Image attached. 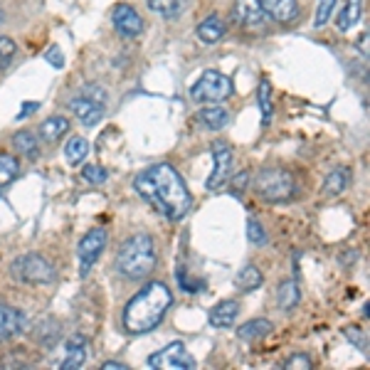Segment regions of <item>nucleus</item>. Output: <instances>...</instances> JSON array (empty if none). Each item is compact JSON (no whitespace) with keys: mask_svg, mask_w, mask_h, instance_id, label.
Wrapping results in <instances>:
<instances>
[{"mask_svg":"<svg viewBox=\"0 0 370 370\" xmlns=\"http://www.w3.org/2000/svg\"><path fill=\"white\" fill-rule=\"evenodd\" d=\"M173 304V294L163 282H151L124 309V328L129 333H146L163 321Z\"/></svg>","mask_w":370,"mask_h":370,"instance_id":"obj_2","label":"nucleus"},{"mask_svg":"<svg viewBox=\"0 0 370 370\" xmlns=\"http://www.w3.org/2000/svg\"><path fill=\"white\" fill-rule=\"evenodd\" d=\"M360 15H363V0H346L336 17V28L341 33H348L351 28H355L360 22Z\"/></svg>","mask_w":370,"mask_h":370,"instance_id":"obj_18","label":"nucleus"},{"mask_svg":"<svg viewBox=\"0 0 370 370\" xmlns=\"http://www.w3.org/2000/svg\"><path fill=\"white\" fill-rule=\"evenodd\" d=\"M15 52H17L15 40L8 38V35H0V72H6L10 67V62L15 60Z\"/></svg>","mask_w":370,"mask_h":370,"instance_id":"obj_31","label":"nucleus"},{"mask_svg":"<svg viewBox=\"0 0 370 370\" xmlns=\"http://www.w3.org/2000/svg\"><path fill=\"white\" fill-rule=\"evenodd\" d=\"M102 368H104V370H126L129 365H126V363H119V360H104Z\"/></svg>","mask_w":370,"mask_h":370,"instance_id":"obj_42","label":"nucleus"},{"mask_svg":"<svg viewBox=\"0 0 370 370\" xmlns=\"http://www.w3.org/2000/svg\"><path fill=\"white\" fill-rule=\"evenodd\" d=\"M0 22H3V10H0Z\"/></svg>","mask_w":370,"mask_h":370,"instance_id":"obj_43","label":"nucleus"},{"mask_svg":"<svg viewBox=\"0 0 370 370\" xmlns=\"http://www.w3.org/2000/svg\"><path fill=\"white\" fill-rule=\"evenodd\" d=\"M232 15L247 30H262L267 25V13L262 8V0H234Z\"/></svg>","mask_w":370,"mask_h":370,"instance_id":"obj_10","label":"nucleus"},{"mask_svg":"<svg viewBox=\"0 0 370 370\" xmlns=\"http://www.w3.org/2000/svg\"><path fill=\"white\" fill-rule=\"evenodd\" d=\"M336 3L338 0H319V6H316V17H314V28L321 30L323 25H328L333 10H336Z\"/></svg>","mask_w":370,"mask_h":370,"instance_id":"obj_32","label":"nucleus"},{"mask_svg":"<svg viewBox=\"0 0 370 370\" xmlns=\"http://www.w3.org/2000/svg\"><path fill=\"white\" fill-rule=\"evenodd\" d=\"M45 60H47L52 67H57V70H60V67H65V52H62L57 45H52V47L45 52Z\"/></svg>","mask_w":370,"mask_h":370,"instance_id":"obj_39","label":"nucleus"},{"mask_svg":"<svg viewBox=\"0 0 370 370\" xmlns=\"http://www.w3.org/2000/svg\"><path fill=\"white\" fill-rule=\"evenodd\" d=\"M38 109H40V104H38V102H25V104H22L20 114H17V119H25V116L35 114V111H38Z\"/></svg>","mask_w":370,"mask_h":370,"instance_id":"obj_41","label":"nucleus"},{"mask_svg":"<svg viewBox=\"0 0 370 370\" xmlns=\"http://www.w3.org/2000/svg\"><path fill=\"white\" fill-rule=\"evenodd\" d=\"M198 119L202 121V126L210 131H220L225 129V126L230 124V111L225 109V106H202L200 111H198Z\"/></svg>","mask_w":370,"mask_h":370,"instance_id":"obj_21","label":"nucleus"},{"mask_svg":"<svg viewBox=\"0 0 370 370\" xmlns=\"http://www.w3.org/2000/svg\"><path fill=\"white\" fill-rule=\"evenodd\" d=\"M156 15H161L163 20H175L183 13V0H146Z\"/></svg>","mask_w":370,"mask_h":370,"instance_id":"obj_26","label":"nucleus"},{"mask_svg":"<svg viewBox=\"0 0 370 370\" xmlns=\"http://www.w3.org/2000/svg\"><path fill=\"white\" fill-rule=\"evenodd\" d=\"M299 299H301V291H299V282H296V279H287V282L279 284V289H277L279 309H284V311L296 309Z\"/></svg>","mask_w":370,"mask_h":370,"instance_id":"obj_23","label":"nucleus"},{"mask_svg":"<svg viewBox=\"0 0 370 370\" xmlns=\"http://www.w3.org/2000/svg\"><path fill=\"white\" fill-rule=\"evenodd\" d=\"M255 193L267 202H287L296 195V180L284 168H264L255 178Z\"/></svg>","mask_w":370,"mask_h":370,"instance_id":"obj_4","label":"nucleus"},{"mask_svg":"<svg viewBox=\"0 0 370 370\" xmlns=\"http://www.w3.org/2000/svg\"><path fill=\"white\" fill-rule=\"evenodd\" d=\"M284 368H287V370H309V368H314V363H311L309 355H304V353H294V355H291V358L284 360Z\"/></svg>","mask_w":370,"mask_h":370,"instance_id":"obj_36","label":"nucleus"},{"mask_svg":"<svg viewBox=\"0 0 370 370\" xmlns=\"http://www.w3.org/2000/svg\"><path fill=\"white\" fill-rule=\"evenodd\" d=\"M134 188L156 213L168 218L170 223H178L191 213V191L170 163H156L151 168L141 170L134 180Z\"/></svg>","mask_w":370,"mask_h":370,"instance_id":"obj_1","label":"nucleus"},{"mask_svg":"<svg viewBox=\"0 0 370 370\" xmlns=\"http://www.w3.org/2000/svg\"><path fill=\"white\" fill-rule=\"evenodd\" d=\"M13 146H15V151H20L22 156H28V158L40 156V143L33 131H17L15 136H13Z\"/></svg>","mask_w":370,"mask_h":370,"instance_id":"obj_24","label":"nucleus"},{"mask_svg":"<svg viewBox=\"0 0 370 370\" xmlns=\"http://www.w3.org/2000/svg\"><path fill=\"white\" fill-rule=\"evenodd\" d=\"M17 173H20V163H17V158L10 156V153H0V185L10 183Z\"/></svg>","mask_w":370,"mask_h":370,"instance_id":"obj_30","label":"nucleus"},{"mask_svg":"<svg viewBox=\"0 0 370 370\" xmlns=\"http://www.w3.org/2000/svg\"><path fill=\"white\" fill-rule=\"evenodd\" d=\"M247 237H250V242L257 247L267 245V232H264V227H262L259 220H255V218L247 220Z\"/></svg>","mask_w":370,"mask_h":370,"instance_id":"obj_33","label":"nucleus"},{"mask_svg":"<svg viewBox=\"0 0 370 370\" xmlns=\"http://www.w3.org/2000/svg\"><path fill=\"white\" fill-rule=\"evenodd\" d=\"M343 333H346V338H348V341L353 343V346L360 351V353H365V355H368V338H365L363 333L358 331V328L348 326V328H346V331H343Z\"/></svg>","mask_w":370,"mask_h":370,"instance_id":"obj_37","label":"nucleus"},{"mask_svg":"<svg viewBox=\"0 0 370 370\" xmlns=\"http://www.w3.org/2000/svg\"><path fill=\"white\" fill-rule=\"evenodd\" d=\"M60 336H62L60 321L52 319V316L42 319V321L35 326V341H38L42 348H55L57 343H60Z\"/></svg>","mask_w":370,"mask_h":370,"instance_id":"obj_16","label":"nucleus"},{"mask_svg":"<svg viewBox=\"0 0 370 370\" xmlns=\"http://www.w3.org/2000/svg\"><path fill=\"white\" fill-rule=\"evenodd\" d=\"M272 328H274L272 321H267V319H252V321L242 323L237 328V338L245 343H255V341H262L264 336H269Z\"/></svg>","mask_w":370,"mask_h":370,"instance_id":"obj_20","label":"nucleus"},{"mask_svg":"<svg viewBox=\"0 0 370 370\" xmlns=\"http://www.w3.org/2000/svg\"><path fill=\"white\" fill-rule=\"evenodd\" d=\"M25 328H28V316L22 314V311L13 309V306L0 304V341L17 336Z\"/></svg>","mask_w":370,"mask_h":370,"instance_id":"obj_13","label":"nucleus"},{"mask_svg":"<svg viewBox=\"0 0 370 370\" xmlns=\"http://www.w3.org/2000/svg\"><path fill=\"white\" fill-rule=\"evenodd\" d=\"M178 284L185 289V291H188V294H195V291H200V289L205 287V282H202V279L188 277V272H185V269H180V272H178Z\"/></svg>","mask_w":370,"mask_h":370,"instance_id":"obj_35","label":"nucleus"},{"mask_svg":"<svg viewBox=\"0 0 370 370\" xmlns=\"http://www.w3.org/2000/svg\"><path fill=\"white\" fill-rule=\"evenodd\" d=\"M111 25L116 28V33L124 38H138L143 33V17L136 13V8L131 6H116L111 10Z\"/></svg>","mask_w":370,"mask_h":370,"instance_id":"obj_11","label":"nucleus"},{"mask_svg":"<svg viewBox=\"0 0 370 370\" xmlns=\"http://www.w3.org/2000/svg\"><path fill=\"white\" fill-rule=\"evenodd\" d=\"M156 245H153V237L146 232L131 234L129 240L119 247L116 252V272L121 277L131 279V282H141L148 274L156 269Z\"/></svg>","mask_w":370,"mask_h":370,"instance_id":"obj_3","label":"nucleus"},{"mask_svg":"<svg viewBox=\"0 0 370 370\" xmlns=\"http://www.w3.org/2000/svg\"><path fill=\"white\" fill-rule=\"evenodd\" d=\"M257 102H259L262 124H264V126H269V124H272L274 104H272V87H269V82H267V79H262L259 89H257Z\"/></svg>","mask_w":370,"mask_h":370,"instance_id":"obj_25","label":"nucleus"},{"mask_svg":"<svg viewBox=\"0 0 370 370\" xmlns=\"http://www.w3.org/2000/svg\"><path fill=\"white\" fill-rule=\"evenodd\" d=\"M87 358H89L87 338H84L82 333H74V336L67 338V353H65V360L60 363V368L77 370V368H82V365L87 363Z\"/></svg>","mask_w":370,"mask_h":370,"instance_id":"obj_14","label":"nucleus"},{"mask_svg":"<svg viewBox=\"0 0 370 370\" xmlns=\"http://www.w3.org/2000/svg\"><path fill=\"white\" fill-rule=\"evenodd\" d=\"M262 8L267 13V17L277 22H294L299 15V3L296 0H262Z\"/></svg>","mask_w":370,"mask_h":370,"instance_id":"obj_15","label":"nucleus"},{"mask_svg":"<svg viewBox=\"0 0 370 370\" xmlns=\"http://www.w3.org/2000/svg\"><path fill=\"white\" fill-rule=\"evenodd\" d=\"M70 111L82 121L84 126H94L102 121L104 111H106V104H99V102H94V99L79 94V97H74L70 102Z\"/></svg>","mask_w":370,"mask_h":370,"instance_id":"obj_12","label":"nucleus"},{"mask_svg":"<svg viewBox=\"0 0 370 370\" xmlns=\"http://www.w3.org/2000/svg\"><path fill=\"white\" fill-rule=\"evenodd\" d=\"M106 242H109V237H106V230L102 227L89 230L82 237V242H79V272H82V277H87L89 269L94 267V262L99 259Z\"/></svg>","mask_w":370,"mask_h":370,"instance_id":"obj_8","label":"nucleus"},{"mask_svg":"<svg viewBox=\"0 0 370 370\" xmlns=\"http://www.w3.org/2000/svg\"><path fill=\"white\" fill-rule=\"evenodd\" d=\"M79 94H82V97L94 99V102H99V104L109 102V94H106V89H104L102 84H84V87L79 89Z\"/></svg>","mask_w":370,"mask_h":370,"instance_id":"obj_34","label":"nucleus"},{"mask_svg":"<svg viewBox=\"0 0 370 370\" xmlns=\"http://www.w3.org/2000/svg\"><path fill=\"white\" fill-rule=\"evenodd\" d=\"M247 180H250V173H247V170H242V173H240V175H237V178L232 180V191H234V193L245 191Z\"/></svg>","mask_w":370,"mask_h":370,"instance_id":"obj_40","label":"nucleus"},{"mask_svg":"<svg viewBox=\"0 0 370 370\" xmlns=\"http://www.w3.org/2000/svg\"><path fill=\"white\" fill-rule=\"evenodd\" d=\"M195 358L188 353L185 343L173 341L170 346H166L163 351L148 355V368H166V370H195Z\"/></svg>","mask_w":370,"mask_h":370,"instance_id":"obj_7","label":"nucleus"},{"mask_svg":"<svg viewBox=\"0 0 370 370\" xmlns=\"http://www.w3.org/2000/svg\"><path fill=\"white\" fill-rule=\"evenodd\" d=\"M10 274L20 284H30V287H42V284L55 282V267L35 252L15 257L10 264Z\"/></svg>","mask_w":370,"mask_h":370,"instance_id":"obj_5","label":"nucleus"},{"mask_svg":"<svg viewBox=\"0 0 370 370\" xmlns=\"http://www.w3.org/2000/svg\"><path fill=\"white\" fill-rule=\"evenodd\" d=\"M89 153V143L84 141L82 136H74L70 138V143L65 146V158H67V163L70 166H79L84 163V158H87Z\"/></svg>","mask_w":370,"mask_h":370,"instance_id":"obj_29","label":"nucleus"},{"mask_svg":"<svg viewBox=\"0 0 370 370\" xmlns=\"http://www.w3.org/2000/svg\"><path fill=\"white\" fill-rule=\"evenodd\" d=\"M38 131L45 143H55L57 138H62L67 131H70V119H65V116H52V119L42 121Z\"/></svg>","mask_w":370,"mask_h":370,"instance_id":"obj_22","label":"nucleus"},{"mask_svg":"<svg viewBox=\"0 0 370 370\" xmlns=\"http://www.w3.org/2000/svg\"><path fill=\"white\" fill-rule=\"evenodd\" d=\"M195 33H198V40H200V42H205V45L220 42V40H223V35H225L223 17H220V15H207L205 20L198 25Z\"/></svg>","mask_w":370,"mask_h":370,"instance_id":"obj_19","label":"nucleus"},{"mask_svg":"<svg viewBox=\"0 0 370 370\" xmlns=\"http://www.w3.org/2000/svg\"><path fill=\"white\" fill-rule=\"evenodd\" d=\"M213 161H215V168H213V175L207 178L205 188L207 191H220L230 180V168H232V151H230V146L225 141L213 143Z\"/></svg>","mask_w":370,"mask_h":370,"instance_id":"obj_9","label":"nucleus"},{"mask_svg":"<svg viewBox=\"0 0 370 370\" xmlns=\"http://www.w3.org/2000/svg\"><path fill=\"white\" fill-rule=\"evenodd\" d=\"M82 175H84V180H89V183H94V185L104 183V180L109 178V173H106L102 166H84Z\"/></svg>","mask_w":370,"mask_h":370,"instance_id":"obj_38","label":"nucleus"},{"mask_svg":"<svg viewBox=\"0 0 370 370\" xmlns=\"http://www.w3.org/2000/svg\"><path fill=\"white\" fill-rule=\"evenodd\" d=\"M262 282H264V277H262V272L257 269V264H245V267L240 269V274H237V287H240L242 291H255V289L262 287Z\"/></svg>","mask_w":370,"mask_h":370,"instance_id":"obj_28","label":"nucleus"},{"mask_svg":"<svg viewBox=\"0 0 370 370\" xmlns=\"http://www.w3.org/2000/svg\"><path fill=\"white\" fill-rule=\"evenodd\" d=\"M237 314H240V304L234 299H225L210 311V323L215 328H230L237 321Z\"/></svg>","mask_w":370,"mask_h":370,"instance_id":"obj_17","label":"nucleus"},{"mask_svg":"<svg viewBox=\"0 0 370 370\" xmlns=\"http://www.w3.org/2000/svg\"><path fill=\"white\" fill-rule=\"evenodd\" d=\"M351 183V175L346 168H333L331 173L326 175V183H323V191L328 193V195H341L346 188H348Z\"/></svg>","mask_w":370,"mask_h":370,"instance_id":"obj_27","label":"nucleus"},{"mask_svg":"<svg viewBox=\"0 0 370 370\" xmlns=\"http://www.w3.org/2000/svg\"><path fill=\"white\" fill-rule=\"evenodd\" d=\"M232 94V79L218 70H207L200 74L195 84L191 87L193 102H207V104H220Z\"/></svg>","mask_w":370,"mask_h":370,"instance_id":"obj_6","label":"nucleus"}]
</instances>
